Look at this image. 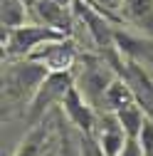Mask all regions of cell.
<instances>
[{
    "instance_id": "cell-1",
    "label": "cell",
    "mask_w": 153,
    "mask_h": 156,
    "mask_svg": "<svg viewBox=\"0 0 153 156\" xmlns=\"http://www.w3.org/2000/svg\"><path fill=\"white\" fill-rule=\"evenodd\" d=\"M47 74L49 69L30 57H25L22 62H10L3 69V99L22 102V97H32Z\"/></svg>"
},
{
    "instance_id": "cell-2",
    "label": "cell",
    "mask_w": 153,
    "mask_h": 156,
    "mask_svg": "<svg viewBox=\"0 0 153 156\" xmlns=\"http://www.w3.org/2000/svg\"><path fill=\"white\" fill-rule=\"evenodd\" d=\"M76 82V77L72 69H64V72H49L42 84L35 89V94L30 97V102H27V124H37V122H42L49 107L52 104H62V99L67 97L69 87Z\"/></svg>"
},
{
    "instance_id": "cell-3",
    "label": "cell",
    "mask_w": 153,
    "mask_h": 156,
    "mask_svg": "<svg viewBox=\"0 0 153 156\" xmlns=\"http://www.w3.org/2000/svg\"><path fill=\"white\" fill-rule=\"evenodd\" d=\"M57 37H64V32L54 30L49 25H20L12 30H3V52L10 60H20V57H30L40 45L57 40Z\"/></svg>"
},
{
    "instance_id": "cell-4",
    "label": "cell",
    "mask_w": 153,
    "mask_h": 156,
    "mask_svg": "<svg viewBox=\"0 0 153 156\" xmlns=\"http://www.w3.org/2000/svg\"><path fill=\"white\" fill-rule=\"evenodd\" d=\"M72 10H74V15L87 25V32H89V37H91V42L97 45L101 52H104V50L109 52V50L116 47V30L111 27L109 17H106L101 10H97L91 3H87V0H72Z\"/></svg>"
},
{
    "instance_id": "cell-5",
    "label": "cell",
    "mask_w": 153,
    "mask_h": 156,
    "mask_svg": "<svg viewBox=\"0 0 153 156\" xmlns=\"http://www.w3.org/2000/svg\"><path fill=\"white\" fill-rule=\"evenodd\" d=\"M82 74L76 77V87L82 89V94L87 97V99L91 104H99L104 102V92L106 87L114 82V74L109 72V65L104 60H99V57H94V55H87L82 57Z\"/></svg>"
},
{
    "instance_id": "cell-6",
    "label": "cell",
    "mask_w": 153,
    "mask_h": 156,
    "mask_svg": "<svg viewBox=\"0 0 153 156\" xmlns=\"http://www.w3.org/2000/svg\"><path fill=\"white\" fill-rule=\"evenodd\" d=\"M91 107L94 104L82 94V89L76 87V82H74L69 87L67 97L62 99V104H59V112L64 114V119L79 134H94V129H97V114H94Z\"/></svg>"
},
{
    "instance_id": "cell-7",
    "label": "cell",
    "mask_w": 153,
    "mask_h": 156,
    "mask_svg": "<svg viewBox=\"0 0 153 156\" xmlns=\"http://www.w3.org/2000/svg\"><path fill=\"white\" fill-rule=\"evenodd\" d=\"M30 60H37L42 62L49 72H64V69H72L79 60V55H76V47L69 37H57V40H49L45 45H40L32 55Z\"/></svg>"
},
{
    "instance_id": "cell-8",
    "label": "cell",
    "mask_w": 153,
    "mask_h": 156,
    "mask_svg": "<svg viewBox=\"0 0 153 156\" xmlns=\"http://www.w3.org/2000/svg\"><path fill=\"white\" fill-rule=\"evenodd\" d=\"M119 74L131 84L133 94H136V102L146 109V114L153 116V80H151V74L133 57H124V65H121Z\"/></svg>"
},
{
    "instance_id": "cell-9",
    "label": "cell",
    "mask_w": 153,
    "mask_h": 156,
    "mask_svg": "<svg viewBox=\"0 0 153 156\" xmlns=\"http://www.w3.org/2000/svg\"><path fill=\"white\" fill-rule=\"evenodd\" d=\"M94 136L99 139L101 149L106 151V156H119L128 141V134L124 131L121 122L116 112H106L101 119H99V129H94Z\"/></svg>"
},
{
    "instance_id": "cell-10",
    "label": "cell",
    "mask_w": 153,
    "mask_h": 156,
    "mask_svg": "<svg viewBox=\"0 0 153 156\" xmlns=\"http://www.w3.org/2000/svg\"><path fill=\"white\" fill-rule=\"evenodd\" d=\"M35 15L42 20V25H49L59 32H72V8H67L59 0H35L32 3Z\"/></svg>"
},
{
    "instance_id": "cell-11",
    "label": "cell",
    "mask_w": 153,
    "mask_h": 156,
    "mask_svg": "<svg viewBox=\"0 0 153 156\" xmlns=\"http://www.w3.org/2000/svg\"><path fill=\"white\" fill-rule=\"evenodd\" d=\"M121 17L133 27L153 35V0H124Z\"/></svg>"
},
{
    "instance_id": "cell-12",
    "label": "cell",
    "mask_w": 153,
    "mask_h": 156,
    "mask_svg": "<svg viewBox=\"0 0 153 156\" xmlns=\"http://www.w3.org/2000/svg\"><path fill=\"white\" fill-rule=\"evenodd\" d=\"M47 139H49V124L42 119V122L30 126V131L25 134V139L17 144L12 156H42Z\"/></svg>"
},
{
    "instance_id": "cell-13",
    "label": "cell",
    "mask_w": 153,
    "mask_h": 156,
    "mask_svg": "<svg viewBox=\"0 0 153 156\" xmlns=\"http://www.w3.org/2000/svg\"><path fill=\"white\" fill-rule=\"evenodd\" d=\"M131 102H136V94H133V89H131V84L124 80L121 74H116L114 77V82L106 87V92H104V109L106 112H119V109H124L126 104H131Z\"/></svg>"
},
{
    "instance_id": "cell-14",
    "label": "cell",
    "mask_w": 153,
    "mask_h": 156,
    "mask_svg": "<svg viewBox=\"0 0 153 156\" xmlns=\"http://www.w3.org/2000/svg\"><path fill=\"white\" fill-rule=\"evenodd\" d=\"M116 116H119V122H121L124 131L131 136V139H138V134H141V129H143V124H146V119H148L146 109H143L138 102L126 104L124 109L116 112Z\"/></svg>"
},
{
    "instance_id": "cell-15",
    "label": "cell",
    "mask_w": 153,
    "mask_h": 156,
    "mask_svg": "<svg viewBox=\"0 0 153 156\" xmlns=\"http://www.w3.org/2000/svg\"><path fill=\"white\" fill-rule=\"evenodd\" d=\"M27 3L25 0H3V12H0V20H3V30H12L20 27L27 20Z\"/></svg>"
},
{
    "instance_id": "cell-16",
    "label": "cell",
    "mask_w": 153,
    "mask_h": 156,
    "mask_svg": "<svg viewBox=\"0 0 153 156\" xmlns=\"http://www.w3.org/2000/svg\"><path fill=\"white\" fill-rule=\"evenodd\" d=\"M57 129H59V154L57 156H82V141L79 136H74L76 129L62 119H57Z\"/></svg>"
},
{
    "instance_id": "cell-17",
    "label": "cell",
    "mask_w": 153,
    "mask_h": 156,
    "mask_svg": "<svg viewBox=\"0 0 153 156\" xmlns=\"http://www.w3.org/2000/svg\"><path fill=\"white\" fill-rule=\"evenodd\" d=\"M79 141H82V156H106L94 134H79Z\"/></svg>"
},
{
    "instance_id": "cell-18",
    "label": "cell",
    "mask_w": 153,
    "mask_h": 156,
    "mask_svg": "<svg viewBox=\"0 0 153 156\" xmlns=\"http://www.w3.org/2000/svg\"><path fill=\"white\" fill-rule=\"evenodd\" d=\"M94 8L101 10L106 17H114V20H119V15L121 8H124V0H94Z\"/></svg>"
},
{
    "instance_id": "cell-19",
    "label": "cell",
    "mask_w": 153,
    "mask_h": 156,
    "mask_svg": "<svg viewBox=\"0 0 153 156\" xmlns=\"http://www.w3.org/2000/svg\"><path fill=\"white\" fill-rule=\"evenodd\" d=\"M138 141L143 146V154L146 156H153V122L151 119H146V124H143V129L138 134Z\"/></svg>"
},
{
    "instance_id": "cell-20",
    "label": "cell",
    "mask_w": 153,
    "mask_h": 156,
    "mask_svg": "<svg viewBox=\"0 0 153 156\" xmlns=\"http://www.w3.org/2000/svg\"><path fill=\"white\" fill-rule=\"evenodd\" d=\"M119 156H146V154H143L141 141H138V139H131V136H128V141H126V146H124V151H121Z\"/></svg>"
}]
</instances>
